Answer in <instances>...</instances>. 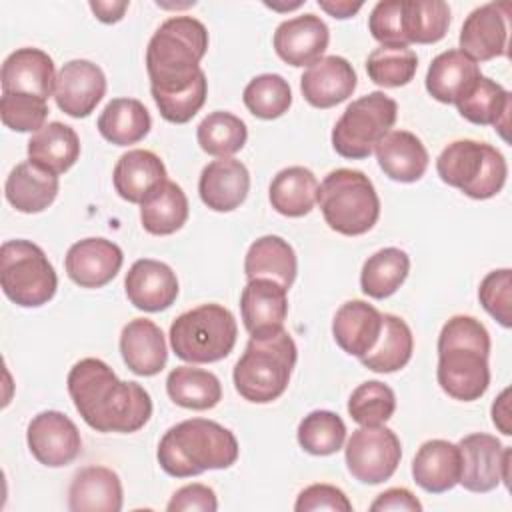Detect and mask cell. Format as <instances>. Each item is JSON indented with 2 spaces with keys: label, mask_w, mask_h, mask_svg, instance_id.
I'll use <instances>...</instances> for the list:
<instances>
[{
  "label": "cell",
  "mask_w": 512,
  "mask_h": 512,
  "mask_svg": "<svg viewBox=\"0 0 512 512\" xmlns=\"http://www.w3.org/2000/svg\"><path fill=\"white\" fill-rule=\"evenodd\" d=\"M196 138L200 148L218 158H228L244 148L248 140V128L244 120H240L232 112L216 110L210 112L196 130Z\"/></svg>",
  "instance_id": "41"
},
{
  "label": "cell",
  "mask_w": 512,
  "mask_h": 512,
  "mask_svg": "<svg viewBox=\"0 0 512 512\" xmlns=\"http://www.w3.org/2000/svg\"><path fill=\"white\" fill-rule=\"evenodd\" d=\"M490 334L474 316H452L438 336L440 388L454 400L472 402L490 386Z\"/></svg>",
  "instance_id": "2"
},
{
  "label": "cell",
  "mask_w": 512,
  "mask_h": 512,
  "mask_svg": "<svg viewBox=\"0 0 512 512\" xmlns=\"http://www.w3.org/2000/svg\"><path fill=\"white\" fill-rule=\"evenodd\" d=\"M412 350L414 338L410 326L400 316L382 314L380 336L372 350L360 358V362L372 372L388 374L404 368L412 358Z\"/></svg>",
  "instance_id": "37"
},
{
  "label": "cell",
  "mask_w": 512,
  "mask_h": 512,
  "mask_svg": "<svg viewBox=\"0 0 512 512\" xmlns=\"http://www.w3.org/2000/svg\"><path fill=\"white\" fill-rule=\"evenodd\" d=\"M164 180L166 166L160 156L140 148L122 154L112 172L118 196L130 204H140Z\"/></svg>",
  "instance_id": "30"
},
{
  "label": "cell",
  "mask_w": 512,
  "mask_h": 512,
  "mask_svg": "<svg viewBox=\"0 0 512 512\" xmlns=\"http://www.w3.org/2000/svg\"><path fill=\"white\" fill-rule=\"evenodd\" d=\"M294 510L296 512H316V510L352 512V502L340 488L332 484H310L298 494Z\"/></svg>",
  "instance_id": "50"
},
{
  "label": "cell",
  "mask_w": 512,
  "mask_h": 512,
  "mask_svg": "<svg viewBox=\"0 0 512 512\" xmlns=\"http://www.w3.org/2000/svg\"><path fill=\"white\" fill-rule=\"evenodd\" d=\"M382 330V314L364 300L344 302L332 320L336 344L350 356L362 358L372 350Z\"/></svg>",
  "instance_id": "25"
},
{
  "label": "cell",
  "mask_w": 512,
  "mask_h": 512,
  "mask_svg": "<svg viewBox=\"0 0 512 512\" xmlns=\"http://www.w3.org/2000/svg\"><path fill=\"white\" fill-rule=\"evenodd\" d=\"M410 258L404 250L388 246L374 252L362 266L360 288L366 296L384 300L392 296L408 278Z\"/></svg>",
  "instance_id": "39"
},
{
  "label": "cell",
  "mask_w": 512,
  "mask_h": 512,
  "mask_svg": "<svg viewBox=\"0 0 512 512\" xmlns=\"http://www.w3.org/2000/svg\"><path fill=\"white\" fill-rule=\"evenodd\" d=\"M0 286L14 304L38 308L54 298L58 276L38 244L6 240L0 248Z\"/></svg>",
  "instance_id": "9"
},
{
  "label": "cell",
  "mask_w": 512,
  "mask_h": 512,
  "mask_svg": "<svg viewBox=\"0 0 512 512\" xmlns=\"http://www.w3.org/2000/svg\"><path fill=\"white\" fill-rule=\"evenodd\" d=\"M188 220V198L184 190L172 182H160L140 202V222L154 236H168L180 230Z\"/></svg>",
  "instance_id": "33"
},
{
  "label": "cell",
  "mask_w": 512,
  "mask_h": 512,
  "mask_svg": "<svg viewBox=\"0 0 512 512\" xmlns=\"http://www.w3.org/2000/svg\"><path fill=\"white\" fill-rule=\"evenodd\" d=\"M286 288L270 278H254L242 288L240 314L252 338L272 336L284 330L288 316Z\"/></svg>",
  "instance_id": "16"
},
{
  "label": "cell",
  "mask_w": 512,
  "mask_h": 512,
  "mask_svg": "<svg viewBox=\"0 0 512 512\" xmlns=\"http://www.w3.org/2000/svg\"><path fill=\"white\" fill-rule=\"evenodd\" d=\"M58 176L36 166L34 162L16 164L4 186L6 200L24 214H36L46 210L58 196Z\"/></svg>",
  "instance_id": "29"
},
{
  "label": "cell",
  "mask_w": 512,
  "mask_h": 512,
  "mask_svg": "<svg viewBox=\"0 0 512 512\" xmlns=\"http://www.w3.org/2000/svg\"><path fill=\"white\" fill-rule=\"evenodd\" d=\"M120 354L134 374H158L168 360V348L160 326L148 318L130 320L120 334Z\"/></svg>",
  "instance_id": "24"
},
{
  "label": "cell",
  "mask_w": 512,
  "mask_h": 512,
  "mask_svg": "<svg viewBox=\"0 0 512 512\" xmlns=\"http://www.w3.org/2000/svg\"><path fill=\"white\" fill-rule=\"evenodd\" d=\"M238 450V440L228 428L208 418H190L164 432L156 456L166 474L190 478L230 468L238 460Z\"/></svg>",
  "instance_id": "4"
},
{
  "label": "cell",
  "mask_w": 512,
  "mask_h": 512,
  "mask_svg": "<svg viewBox=\"0 0 512 512\" xmlns=\"http://www.w3.org/2000/svg\"><path fill=\"white\" fill-rule=\"evenodd\" d=\"M72 512H118L122 510V482L106 466H86L76 472L68 490Z\"/></svg>",
  "instance_id": "26"
},
{
  "label": "cell",
  "mask_w": 512,
  "mask_h": 512,
  "mask_svg": "<svg viewBox=\"0 0 512 512\" xmlns=\"http://www.w3.org/2000/svg\"><path fill=\"white\" fill-rule=\"evenodd\" d=\"M440 180L474 200L496 196L506 182L508 166L500 150L478 140H454L436 160Z\"/></svg>",
  "instance_id": "8"
},
{
  "label": "cell",
  "mask_w": 512,
  "mask_h": 512,
  "mask_svg": "<svg viewBox=\"0 0 512 512\" xmlns=\"http://www.w3.org/2000/svg\"><path fill=\"white\" fill-rule=\"evenodd\" d=\"M398 116V104L384 92H370L350 102L332 128L334 150L348 160L368 158L390 132Z\"/></svg>",
  "instance_id": "10"
},
{
  "label": "cell",
  "mask_w": 512,
  "mask_h": 512,
  "mask_svg": "<svg viewBox=\"0 0 512 512\" xmlns=\"http://www.w3.org/2000/svg\"><path fill=\"white\" fill-rule=\"evenodd\" d=\"M368 30L384 46H408L402 24V0H382L368 16Z\"/></svg>",
  "instance_id": "49"
},
{
  "label": "cell",
  "mask_w": 512,
  "mask_h": 512,
  "mask_svg": "<svg viewBox=\"0 0 512 512\" xmlns=\"http://www.w3.org/2000/svg\"><path fill=\"white\" fill-rule=\"evenodd\" d=\"M296 358V344L286 330L264 338L250 336L232 372L236 392L254 404L280 398L288 388Z\"/></svg>",
  "instance_id": "5"
},
{
  "label": "cell",
  "mask_w": 512,
  "mask_h": 512,
  "mask_svg": "<svg viewBox=\"0 0 512 512\" xmlns=\"http://www.w3.org/2000/svg\"><path fill=\"white\" fill-rule=\"evenodd\" d=\"M166 392L174 404L190 410H210L222 398L218 376L194 366H176L170 370Z\"/></svg>",
  "instance_id": "38"
},
{
  "label": "cell",
  "mask_w": 512,
  "mask_h": 512,
  "mask_svg": "<svg viewBox=\"0 0 512 512\" xmlns=\"http://www.w3.org/2000/svg\"><path fill=\"white\" fill-rule=\"evenodd\" d=\"M268 198L272 208L282 216H306L316 204L318 180L314 172L304 166H288L272 178Z\"/></svg>",
  "instance_id": "35"
},
{
  "label": "cell",
  "mask_w": 512,
  "mask_h": 512,
  "mask_svg": "<svg viewBox=\"0 0 512 512\" xmlns=\"http://www.w3.org/2000/svg\"><path fill=\"white\" fill-rule=\"evenodd\" d=\"M242 100L256 118L274 120L288 112L292 104V90L288 80L280 74H260L246 84Z\"/></svg>",
  "instance_id": "44"
},
{
  "label": "cell",
  "mask_w": 512,
  "mask_h": 512,
  "mask_svg": "<svg viewBox=\"0 0 512 512\" xmlns=\"http://www.w3.org/2000/svg\"><path fill=\"white\" fill-rule=\"evenodd\" d=\"M414 482L430 492L442 494L452 490L460 480V450L448 440L424 442L412 460Z\"/></svg>",
  "instance_id": "28"
},
{
  "label": "cell",
  "mask_w": 512,
  "mask_h": 512,
  "mask_svg": "<svg viewBox=\"0 0 512 512\" xmlns=\"http://www.w3.org/2000/svg\"><path fill=\"white\" fill-rule=\"evenodd\" d=\"M318 6H320L322 10H326L330 16L344 20V18L354 16V14L362 8V2H346V0H340V2L332 0V2H330V0H318Z\"/></svg>",
  "instance_id": "55"
},
{
  "label": "cell",
  "mask_w": 512,
  "mask_h": 512,
  "mask_svg": "<svg viewBox=\"0 0 512 512\" xmlns=\"http://www.w3.org/2000/svg\"><path fill=\"white\" fill-rule=\"evenodd\" d=\"M152 92V98L160 110V116L172 124H186L192 120L206 102L208 80L202 74L192 86L178 92Z\"/></svg>",
  "instance_id": "47"
},
{
  "label": "cell",
  "mask_w": 512,
  "mask_h": 512,
  "mask_svg": "<svg viewBox=\"0 0 512 512\" xmlns=\"http://www.w3.org/2000/svg\"><path fill=\"white\" fill-rule=\"evenodd\" d=\"M394 410L396 394L380 380L362 382L348 400V414L360 426H380L392 418Z\"/></svg>",
  "instance_id": "45"
},
{
  "label": "cell",
  "mask_w": 512,
  "mask_h": 512,
  "mask_svg": "<svg viewBox=\"0 0 512 512\" xmlns=\"http://www.w3.org/2000/svg\"><path fill=\"white\" fill-rule=\"evenodd\" d=\"M26 442L32 456L48 468L68 466L82 452L76 424L58 410L36 414L26 428Z\"/></svg>",
  "instance_id": "13"
},
{
  "label": "cell",
  "mask_w": 512,
  "mask_h": 512,
  "mask_svg": "<svg viewBox=\"0 0 512 512\" xmlns=\"http://www.w3.org/2000/svg\"><path fill=\"white\" fill-rule=\"evenodd\" d=\"M150 128V112L136 98H112L98 116V130L102 138L116 146L140 142Z\"/></svg>",
  "instance_id": "36"
},
{
  "label": "cell",
  "mask_w": 512,
  "mask_h": 512,
  "mask_svg": "<svg viewBox=\"0 0 512 512\" xmlns=\"http://www.w3.org/2000/svg\"><path fill=\"white\" fill-rule=\"evenodd\" d=\"M316 202L326 224L344 236L366 234L380 216V198L372 180L352 168L332 170L318 186Z\"/></svg>",
  "instance_id": "6"
},
{
  "label": "cell",
  "mask_w": 512,
  "mask_h": 512,
  "mask_svg": "<svg viewBox=\"0 0 512 512\" xmlns=\"http://www.w3.org/2000/svg\"><path fill=\"white\" fill-rule=\"evenodd\" d=\"M510 2H488L474 8L460 30V50L476 64L506 54Z\"/></svg>",
  "instance_id": "14"
},
{
  "label": "cell",
  "mask_w": 512,
  "mask_h": 512,
  "mask_svg": "<svg viewBox=\"0 0 512 512\" xmlns=\"http://www.w3.org/2000/svg\"><path fill=\"white\" fill-rule=\"evenodd\" d=\"M218 508L216 494L206 484H186L180 490H176L166 506L168 512H188V510H200V512H214Z\"/></svg>",
  "instance_id": "51"
},
{
  "label": "cell",
  "mask_w": 512,
  "mask_h": 512,
  "mask_svg": "<svg viewBox=\"0 0 512 512\" xmlns=\"http://www.w3.org/2000/svg\"><path fill=\"white\" fill-rule=\"evenodd\" d=\"M90 10L94 12V16L100 20V22H104V24H114V22H118V20H122V16H124V12L128 10V2L126 0H120V2H116V0H92L90 2Z\"/></svg>",
  "instance_id": "53"
},
{
  "label": "cell",
  "mask_w": 512,
  "mask_h": 512,
  "mask_svg": "<svg viewBox=\"0 0 512 512\" xmlns=\"http://www.w3.org/2000/svg\"><path fill=\"white\" fill-rule=\"evenodd\" d=\"M238 336L234 314L222 304H200L182 312L170 326L174 354L190 364H210L226 358Z\"/></svg>",
  "instance_id": "7"
},
{
  "label": "cell",
  "mask_w": 512,
  "mask_h": 512,
  "mask_svg": "<svg viewBox=\"0 0 512 512\" xmlns=\"http://www.w3.org/2000/svg\"><path fill=\"white\" fill-rule=\"evenodd\" d=\"M46 100L30 94L18 92H2L0 98V116L4 126L14 132H38L44 128L48 118Z\"/></svg>",
  "instance_id": "46"
},
{
  "label": "cell",
  "mask_w": 512,
  "mask_h": 512,
  "mask_svg": "<svg viewBox=\"0 0 512 512\" xmlns=\"http://www.w3.org/2000/svg\"><path fill=\"white\" fill-rule=\"evenodd\" d=\"M298 262L294 248L280 236L268 234L250 244L244 258V274L248 280L270 278L286 290L294 284Z\"/></svg>",
  "instance_id": "31"
},
{
  "label": "cell",
  "mask_w": 512,
  "mask_h": 512,
  "mask_svg": "<svg viewBox=\"0 0 512 512\" xmlns=\"http://www.w3.org/2000/svg\"><path fill=\"white\" fill-rule=\"evenodd\" d=\"M2 92H18L48 100L54 92L56 72L52 58L40 48H18L2 64Z\"/></svg>",
  "instance_id": "22"
},
{
  "label": "cell",
  "mask_w": 512,
  "mask_h": 512,
  "mask_svg": "<svg viewBox=\"0 0 512 512\" xmlns=\"http://www.w3.org/2000/svg\"><path fill=\"white\" fill-rule=\"evenodd\" d=\"M356 72L342 56H322L300 78L304 100L314 108H332L356 90Z\"/></svg>",
  "instance_id": "20"
},
{
  "label": "cell",
  "mask_w": 512,
  "mask_h": 512,
  "mask_svg": "<svg viewBox=\"0 0 512 512\" xmlns=\"http://www.w3.org/2000/svg\"><path fill=\"white\" fill-rule=\"evenodd\" d=\"M418 68V56L408 46H384L374 48L366 58L368 78L384 88L406 86Z\"/></svg>",
  "instance_id": "42"
},
{
  "label": "cell",
  "mask_w": 512,
  "mask_h": 512,
  "mask_svg": "<svg viewBox=\"0 0 512 512\" xmlns=\"http://www.w3.org/2000/svg\"><path fill=\"white\" fill-rule=\"evenodd\" d=\"M78 156L80 138L72 126L62 122H48L28 140L30 162L56 176L70 170Z\"/></svg>",
  "instance_id": "32"
},
{
  "label": "cell",
  "mask_w": 512,
  "mask_h": 512,
  "mask_svg": "<svg viewBox=\"0 0 512 512\" xmlns=\"http://www.w3.org/2000/svg\"><path fill=\"white\" fill-rule=\"evenodd\" d=\"M124 288L134 308L160 312L174 304L178 296V278L168 264L152 258H140L126 272Z\"/></svg>",
  "instance_id": "18"
},
{
  "label": "cell",
  "mask_w": 512,
  "mask_h": 512,
  "mask_svg": "<svg viewBox=\"0 0 512 512\" xmlns=\"http://www.w3.org/2000/svg\"><path fill=\"white\" fill-rule=\"evenodd\" d=\"M68 394L82 420L98 432H138L152 416L150 394L118 380L100 358H82L68 372Z\"/></svg>",
  "instance_id": "1"
},
{
  "label": "cell",
  "mask_w": 512,
  "mask_h": 512,
  "mask_svg": "<svg viewBox=\"0 0 512 512\" xmlns=\"http://www.w3.org/2000/svg\"><path fill=\"white\" fill-rule=\"evenodd\" d=\"M250 172L248 168L228 156L208 162L198 180V192L202 202L214 212H232L248 196Z\"/></svg>",
  "instance_id": "21"
},
{
  "label": "cell",
  "mask_w": 512,
  "mask_h": 512,
  "mask_svg": "<svg viewBox=\"0 0 512 512\" xmlns=\"http://www.w3.org/2000/svg\"><path fill=\"white\" fill-rule=\"evenodd\" d=\"M330 42L326 22L308 12L284 20L274 32V50L290 66H310L322 58Z\"/></svg>",
  "instance_id": "19"
},
{
  "label": "cell",
  "mask_w": 512,
  "mask_h": 512,
  "mask_svg": "<svg viewBox=\"0 0 512 512\" xmlns=\"http://www.w3.org/2000/svg\"><path fill=\"white\" fill-rule=\"evenodd\" d=\"M508 396H510V390L506 388V390H502V394H500V396L494 400V404H492V422H494V426H496L502 434H506V436L512 434Z\"/></svg>",
  "instance_id": "54"
},
{
  "label": "cell",
  "mask_w": 512,
  "mask_h": 512,
  "mask_svg": "<svg viewBox=\"0 0 512 512\" xmlns=\"http://www.w3.org/2000/svg\"><path fill=\"white\" fill-rule=\"evenodd\" d=\"M460 450V480L468 492H490L500 482L508 486V468H510V448L484 432H474L464 436L458 442Z\"/></svg>",
  "instance_id": "12"
},
{
  "label": "cell",
  "mask_w": 512,
  "mask_h": 512,
  "mask_svg": "<svg viewBox=\"0 0 512 512\" xmlns=\"http://www.w3.org/2000/svg\"><path fill=\"white\" fill-rule=\"evenodd\" d=\"M344 458L348 472L358 482L380 484L396 472L402 458V446L398 436L384 424L362 426L348 438Z\"/></svg>",
  "instance_id": "11"
},
{
  "label": "cell",
  "mask_w": 512,
  "mask_h": 512,
  "mask_svg": "<svg viewBox=\"0 0 512 512\" xmlns=\"http://www.w3.org/2000/svg\"><path fill=\"white\" fill-rule=\"evenodd\" d=\"M298 444L314 456H330L338 452L346 440L344 420L330 410H314L304 416L296 430Z\"/></svg>",
  "instance_id": "43"
},
{
  "label": "cell",
  "mask_w": 512,
  "mask_h": 512,
  "mask_svg": "<svg viewBox=\"0 0 512 512\" xmlns=\"http://www.w3.org/2000/svg\"><path fill=\"white\" fill-rule=\"evenodd\" d=\"M370 510L372 512H384V510L420 512L422 502L408 488H388L376 496V500L370 504Z\"/></svg>",
  "instance_id": "52"
},
{
  "label": "cell",
  "mask_w": 512,
  "mask_h": 512,
  "mask_svg": "<svg viewBox=\"0 0 512 512\" xmlns=\"http://www.w3.org/2000/svg\"><path fill=\"white\" fill-rule=\"evenodd\" d=\"M106 94V76L90 60H70L56 74L54 98L58 108L72 118H86Z\"/></svg>",
  "instance_id": "15"
},
{
  "label": "cell",
  "mask_w": 512,
  "mask_h": 512,
  "mask_svg": "<svg viewBox=\"0 0 512 512\" xmlns=\"http://www.w3.org/2000/svg\"><path fill=\"white\" fill-rule=\"evenodd\" d=\"M480 76L478 64L462 50H446L438 54L426 72L428 94L442 102L454 104L456 98Z\"/></svg>",
  "instance_id": "34"
},
{
  "label": "cell",
  "mask_w": 512,
  "mask_h": 512,
  "mask_svg": "<svg viewBox=\"0 0 512 512\" xmlns=\"http://www.w3.org/2000/svg\"><path fill=\"white\" fill-rule=\"evenodd\" d=\"M376 160L382 172L396 182H416L428 168V150L408 130H390L376 146Z\"/></svg>",
  "instance_id": "27"
},
{
  "label": "cell",
  "mask_w": 512,
  "mask_h": 512,
  "mask_svg": "<svg viewBox=\"0 0 512 512\" xmlns=\"http://www.w3.org/2000/svg\"><path fill=\"white\" fill-rule=\"evenodd\" d=\"M124 254L118 244L106 238H84L66 252V274L82 288L106 286L122 268Z\"/></svg>",
  "instance_id": "17"
},
{
  "label": "cell",
  "mask_w": 512,
  "mask_h": 512,
  "mask_svg": "<svg viewBox=\"0 0 512 512\" xmlns=\"http://www.w3.org/2000/svg\"><path fill=\"white\" fill-rule=\"evenodd\" d=\"M478 298L484 310L498 320L504 328L512 326L510 302H512V272L510 268L492 270L484 276L478 288Z\"/></svg>",
  "instance_id": "48"
},
{
  "label": "cell",
  "mask_w": 512,
  "mask_h": 512,
  "mask_svg": "<svg viewBox=\"0 0 512 512\" xmlns=\"http://www.w3.org/2000/svg\"><path fill=\"white\" fill-rule=\"evenodd\" d=\"M402 24L408 46L434 44L450 26V8L442 0H402Z\"/></svg>",
  "instance_id": "40"
},
{
  "label": "cell",
  "mask_w": 512,
  "mask_h": 512,
  "mask_svg": "<svg viewBox=\"0 0 512 512\" xmlns=\"http://www.w3.org/2000/svg\"><path fill=\"white\" fill-rule=\"evenodd\" d=\"M454 104L462 118L478 126H494L508 140L512 94L502 84L480 74Z\"/></svg>",
  "instance_id": "23"
},
{
  "label": "cell",
  "mask_w": 512,
  "mask_h": 512,
  "mask_svg": "<svg viewBox=\"0 0 512 512\" xmlns=\"http://www.w3.org/2000/svg\"><path fill=\"white\" fill-rule=\"evenodd\" d=\"M208 50V30L192 16H172L160 24L146 48L150 90L178 92L192 86L204 70L200 60Z\"/></svg>",
  "instance_id": "3"
}]
</instances>
